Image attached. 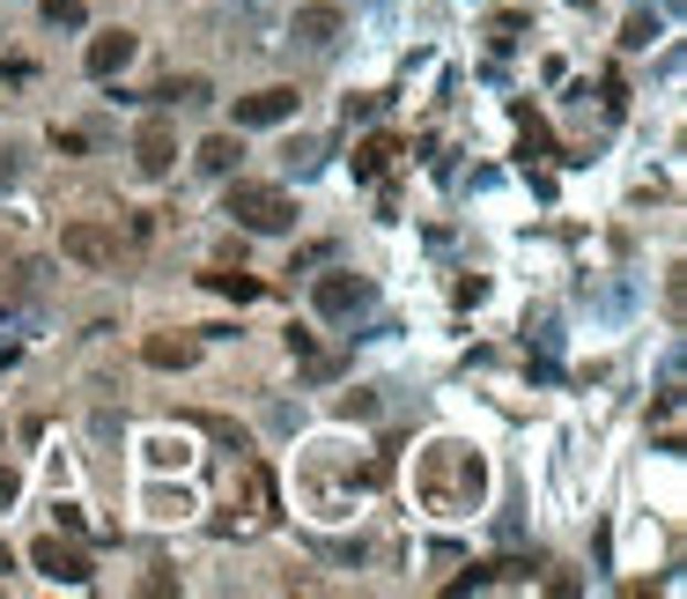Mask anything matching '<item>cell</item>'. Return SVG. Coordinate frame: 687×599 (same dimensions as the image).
Returning <instances> with one entry per match:
<instances>
[{
	"instance_id": "6da1fadb",
	"label": "cell",
	"mask_w": 687,
	"mask_h": 599,
	"mask_svg": "<svg viewBox=\"0 0 687 599\" xmlns=\"http://www.w3.org/2000/svg\"><path fill=\"white\" fill-rule=\"evenodd\" d=\"M415 496L429 503V511H481V496H489V459L466 445H451V437H437V445L415 459Z\"/></svg>"
},
{
	"instance_id": "7a4b0ae2",
	"label": "cell",
	"mask_w": 687,
	"mask_h": 599,
	"mask_svg": "<svg viewBox=\"0 0 687 599\" xmlns=\"http://www.w3.org/2000/svg\"><path fill=\"white\" fill-rule=\"evenodd\" d=\"M222 215L237 229H259V237H281L296 223V200L281 185H259V178H237L229 171V193H222Z\"/></svg>"
},
{
	"instance_id": "3957f363",
	"label": "cell",
	"mask_w": 687,
	"mask_h": 599,
	"mask_svg": "<svg viewBox=\"0 0 687 599\" xmlns=\"http://www.w3.org/2000/svg\"><path fill=\"white\" fill-rule=\"evenodd\" d=\"M60 252L74 267H119V229L111 223H67L60 229Z\"/></svg>"
},
{
	"instance_id": "277c9868",
	"label": "cell",
	"mask_w": 687,
	"mask_h": 599,
	"mask_svg": "<svg viewBox=\"0 0 687 599\" xmlns=\"http://www.w3.org/2000/svg\"><path fill=\"white\" fill-rule=\"evenodd\" d=\"M30 563H37V570L52 577V585H89V555L74 548V541H60V533H45V541H37V548H30Z\"/></svg>"
},
{
	"instance_id": "5b68a950",
	"label": "cell",
	"mask_w": 687,
	"mask_h": 599,
	"mask_svg": "<svg viewBox=\"0 0 687 599\" xmlns=\"http://www.w3.org/2000/svg\"><path fill=\"white\" fill-rule=\"evenodd\" d=\"M133 163H141V178H171V163H178V133H171V119H148L141 133H133Z\"/></svg>"
},
{
	"instance_id": "8992f818",
	"label": "cell",
	"mask_w": 687,
	"mask_h": 599,
	"mask_svg": "<svg viewBox=\"0 0 687 599\" xmlns=\"http://www.w3.org/2000/svg\"><path fill=\"white\" fill-rule=\"evenodd\" d=\"M133 45H141L133 30H97V38H89V52H82V67H89L97 82H111L126 60H133Z\"/></svg>"
},
{
	"instance_id": "52a82bcc",
	"label": "cell",
	"mask_w": 687,
	"mask_h": 599,
	"mask_svg": "<svg viewBox=\"0 0 687 599\" xmlns=\"http://www.w3.org/2000/svg\"><path fill=\"white\" fill-rule=\"evenodd\" d=\"M363 303H369V281L363 275H325L319 281V311H325V319H355Z\"/></svg>"
},
{
	"instance_id": "ba28073f",
	"label": "cell",
	"mask_w": 687,
	"mask_h": 599,
	"mask_svg": "<svg viewBox=\"0 0 687 599\" xmlns=\"http://www.w3.org/2000/svg\"><path fill=\"white\" fill-rule=\"evenodd\" d=\"M141 363H148V371H193V363H200V341H185V333H148V341H141Z\"/></svg>"
},
{
	"instance_id": "9c48e42d",
	"label": "cell",
	"mask_w": 687,
	"mask_h": 599,
	"mask_svg": "<svg viewBox=\"0 0 687 599\" xmlns=\"http://www.w3.org/2000/svg\"><path fill=\"white\" fill-rule=\"evenodd\" d=\"M296 119V89H251V97H237V126H281Z\"/></svg>"
},
{
	"instance_id": "30bf717a",
	"label": "cell",
	"mask_w": 687,
	"mask_h": 599,
	"mask_svg": "<svg viewBox=\"0 0 687 599\" xmlns=\"http://www.w3.org/2000/svg\"><path fill=\"white\" fill-rule=\"evenodd\" d=\"M296 38L303 45H333L341 38V8H296Z\"/></svg>"
},
{
	"instance_id": "8fae6325",
	"label": "cell",
	"mask_w": 687,
	"mask_h": 599,
	"mask_svg": "<svg viewBox=\"0 0 687 599\" xmlns=\"http://www.w3.org/2000/svg\"><path fill=\"white\" fill-rule=\"evenodd\" d=\"M237 156H245V149H237V133H215V141H200L193 163H200L207 178H229V171H237Z\"/></svg>"
},
{
	"instance_id": "7c38bea8",
	"label": "cell",
	"mask_w": 687,
	"mask_h": 599,
	"mask_svg": "<svg viewBox=\"0 0 687 599\" xmlns=\"http://www.w3.org/2000/svg\"><path fill=\"white\" fill-rule=\"evenodd\" d=\"M393 156H399L393 133H369L363 149H355V178H385V171H393Z\"/></svg>"
},
{
	"instance_id": "4fadbf2b",
	"label": "cell",
	"mask_w": 687,
	"mask_h": 599,
	"mask_svg": "<svg viewBox=\"0 0 687 599\" xmlns=\"http://www.w3.org/2000/svg\"><path fill=\"white\" fill-rule=\"evenodd\" d=\"M200 281H207L215 297H237V303H251V297H259V281H251V275H229V267H215V275H200Z\"/></svg>"
},
{
	"instance_id": "5bb4252c",
	"label": "cell",
	"mask_w": 687,
	"mask_h": 599,
	"mask_svg": "<svg viewBox=\"0 0 687 599\" xmlns=\"http://www.w3.org/2000/svg\"><path fill=\"white\" fill-rule=\"evenodd\" d=\"M155 97H163V104H200V97H207V82H200V75H171V82H155Z\"/></svg>"
},
{
	"instance_id": "9a60e30c",
	"label": "cell",
	"mask_w": 687,
	"mask_h": 599,
	"mask_svg": "<svg viewBox=\"0 0 687 599\" xmlns=\"http://www.w3.org/2000/svg\"><path fill=\"white\" fill-rule=\"evenodd\" d=\"M45 23L52 30H82L89 23V8H82V0H45Z\"/></svg>"
},
{
	"instance_id": "2e32d148",
	"label": "cell",
	"mask_w": 687,
	"mask_h": 599,
	"mask_svg": "<svg viewBox=\"0 0 687 599\" xmlns=\"http://www.w3.org/2000/svg\"><path fill=\"white\" fill-rule=\"evenodd\" d=\"M15 496H23V481H15V467H0V511H8Z\"/></svg>"
},
{
	"instance_id": "e0dca14e",
	"label": "cell",
	"mask_w": 687,
	"mask_h": 599,
	"mask_svg": "<svg viewBox=\"0 0 687 599\" xmlns=\"http://www.w3.org/2000/svg\"><path fill=\"white\" fill-rule=\"evenodd\" d=\"M15 171H23V163H15V156L0 149V193H8V185H15Z\"/></svg>"
},
{
	"instance_id": "ac0fdd59",
	"label": "cell",
	"mask_w": 687,
	"mask_h": 599,
	"mask_svg": "<svg viewBox=\"0 0 687 599\" xmlns=\"http://www.w3.org/2000/svg\"><path fill=\"white\" fill-rule=\"evenodd\" d=\"M0 570H15V555H8V541H0Z\"/></svg>"
}]
</instances>
